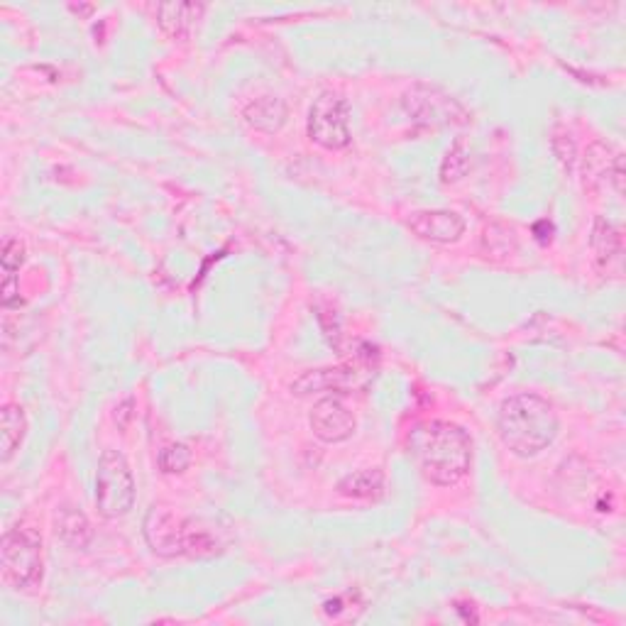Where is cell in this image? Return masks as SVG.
<instances>
[{
  "label": "cell",
  "instance_id": "9",
  "mask_svg": "<svg viewBox=\"0 0 626 626\" xmlns=\"http://www.w3.org/2000/svg\"><path fill=\"white\" fill-rule=\"evenodd\" d=\"M358 384V372H350L348 367H333V370H313L301 375L291 384L296 394L326 392V389H348Z\"/></svg>",
  "mask_w": 626,
  "mask_h": 626
},
{
  "label": "cell",
  "instance_id": "6",
  "mask_svg": "<svg viewBox=\"0 0 626 626\" xmlns=\"http://www.w3.org/2000/svg\"><path fill=\"white\" fill-rule=\"evenodd\" d=\"M309 137L326 150H343L350 145L348 106L333 91H323L309 111Z\"/></svg>",
  "mask_w": 626,
  "mask_h": 626
},
{
  "label": "cell",
  "instance_id": "5",
  "mask_svg": "<svg viewBox=\"0 0 626 626\" xmlns=\"http://www.w3.org/2000/svg\"><path fill=\"white\" fill-rule=\"evenodd\" d=\"M135 480L128 460L118 450H106L98 460L96 507L106 519H118L133 509Z\"/></svg>",
  "mask_w": 626,
  "mask_h": 626
},
{
  "label": "cell",
  "instance_id": "2",
  "mask_svg": "<svg viewBox=\"0 0 626 626\" xmlns=\"http://www.w3.org/2000/svg\"><path fill=\"white\" fill-rule=\"evenodd\" d=\"M499 436L519 458H534L556 441L558 414L548 399L521 392L499 406Z\"/></svg>",
  "mask_w": 626,
  "mask_h": 626
},
{
  "label": "cell",
  "instance_id": "13",
  "mask_svg": "<svg viewBox=\"0 0 626 626\" xmlns=\"http://www.w3.org/2000/svg\"><path fill=\"white\" fill-rule=\"evenodd\" d=\"M338 492L350 499H377L384 492V472L382 470H360L350 472L338 482Z\"/></svg>",
  "mask_w": 626,
  "mask_h": 626
},
{
  "label": "cell",
  "instance_id": "15",
  "mask_svg": "<svg viewBox=\"0 0 626 626\" xmlns=\"http://www.w3.org/2000/svg\"><path fill=\"white\" fill-rule=\"evenodd\" d=\"M468 169H470V152H468V147H465V142L458 140L453 147H450L446 159H443L441 181L443 184H453V181L463 179Z\"/></svg>",
  "mask_w": 626,
  "mask_h": 626
},
{
  "label": "cell",
  "instance_id": "16",
  "mask_svg": "<svg viewBox=\"0 0 626 626\" xmlns=\"http://www.w3.org/2000/svg\"><path fill=\"white\" fill-rule=\"evenodd\" d=\"M592 245H595L600 260H612L622 252V240H619L617 228L604 221H597L595 233H592Z\"/></svg>",
  "mask_w": 626,
  "mask_h": 626
},
{
  "label": "cell",
  "instance_id": "8",
  "mask_svg": "<svg viewBox=\"0 0 626 626\" xmlns=\"http://www.w3.org/2000/svg\"><path fill=\"white\" fill-rule=\"evenodd\" d=\"M409 230L428 243H455L465 233V221L455 211H416L411 213Z\"/></svg>",
  "mask_w": 626,
  "mask_h": 626
},
{
  "label": "cell",
  "instance_id": "18",
  "mask_svg": "<svg viewBox=\"0 0 626 626\" xmlns=\"http://www.w3.org/2000/svg\"><path fill=\"white\" fill-rule=\"evenodd\" d=\"M25 262V245L20 240H5L3 255H0V265H3L5 274H13L15 269Z\"/></svg>",
  "mask_w": 626,
  "mask_h": 626
},
{
  "label": "cell",
  "instance_id": "1",
  "mask_svg": "<svg viewBox=\"0 0 626 626\" xmlns=\"http://www.w3.org/2000/svg\"><path fill=\"white\" fill-rule=\"evenodd\" d=\"M406 450L421 475L438 487L458 485L472 465L470 436L450 421L416 424L406 436Z\"/></svg>",
  "mask_w": 626,
  "mask_h": 626
},
{
  "label": "cell",
  "instance_id": "14",
  "mask_svg": "<svg viewBox=\"0 0 626 626\" xmlns=\"http://www.w3.org/2000/svg\"><path fill=\"white\" fill-rule=\"evenodd\" d=\"M25 411L20 406L8 404L0 416V450H3V463H8L15 455V450L20 448L25 438Z\"/></svg>",
  "mask_w": 626,
  "mask_h": 626
},
{
  "label": "cell",
  "instance_id": "12",
  "mask_svg": "<svg viewBox=\"0 0 626 626\" xmlns=\"http://www.w3.org/2000/svg\"><path fill=\"white\" fill-rule=\"evenodd\" d=\"M245 120L247 125L262 130V133H277L287 120V106L274 96L257 98L245 108Z\"/></svg>",
  "mask_w": 626,
  "mask_h": 626
},
{
  "label": "cell",
  "instance_id": "19",
  "mask_svg": "<svg viewBox=\"0 0 626 626\" xmlns=\"http://www.w3.org/2000/svg\"><path fill=\"white\" fill-rule=\"evenodd\" d=\"M5 309H13V306H20V284L15 279V274H8L3 282V296H0Z\"/></svg>",
  "mask_w": 626,
  "mask_h": 626
},
{
  "label": "cell",
  "instance_id": "17",
  "mask_svg": "<svg viewBox=\"0 0 626 626\" xmlns=\"http://www.w3.org/2000/svg\"><path fill=\"white\" fill-rule=\"evenodd\" d=\"M191 465V450L184 443H172L159 453V468L167 475H179Z\"/></svg>",
  "mask_w": 626,
  "mask_h": 626
},
{
  "label": "cell",
  "instance_id": "3",
  "mask_svg": "<svg viewBox=\"0 0 626 626\" xmlns=\"http://www.w3.org/2000/svg\"><path fill=\"white\" fill-rule=\"evenodd\" d=\"M145 538L152 551L162 558H208L218 551V543L191 521L181 519L167 507H152L145 516Z\"/></svg>",
  "mask_w": 626,
  "mask_h": 626
},
{
  "label": "cell",
  "instance_id": "11",
  "mask_svg": "<svg viewBox=\"0 0 626 626\" xmlns=\"http://www.w3.org/2000/svg\"><path fill=\"white\" fill-rule=\"evenodd\" d=\"M203 10L206 8L196 3H162L157 8L159 27L174 40H184L194 20H199L203 15Z\"/></svg>",
  "mask_w": 626,
  "mask_h": 626
},
{
  "label": "cell",
  "instance_id": "7",
  "mask_svg": "<svg viewBox=\"0 0 626 626\" xmlns=\"http://www.w3.org/2000/svg\"><path fill=\"white\" fill-rule=\"evenodd\" d=\"M309 424L313 436L321 438L323 443H343L348 441L350 436L358 428V421H355V414L348 409L340 399L328 397L321 399L316 406H313Z\"/></svg>",
  "mask_w": 626,
  "mask_h": 626
},
{
  "label": "cell",
  "instance_id": "10",
  "mask_svg": "<svg viewBox=\"0 0 626 626\" xmlns=\"http://www.w3.org/2000/svg\"><path fill=\"white\" fill-rule=\"evenodd\" d=\"M54 531H57V536L62 538L69 548H74V551H84L93 536L86 514L81 512V509L69 507V504L59 509L57 516H54Z\"/></svg>",
  "mask_w": 626,
  "mask_h": 626
},
{
  "label": "cell",
  "instance_id": "4",
  "mask_svg": "<svg viewBox=\"0 0 626 626\" xmlns=\"http://www.w3.org/2000/svg\"><path fill=\"white\" fill-rule=\"evenodd\" d=\"M0 573L13 590H30L42 580V538L32 529H10L0 546Z\"/></svg>",
  "mask_w": 626,
  "mask_h": 626
}]
</instances>
